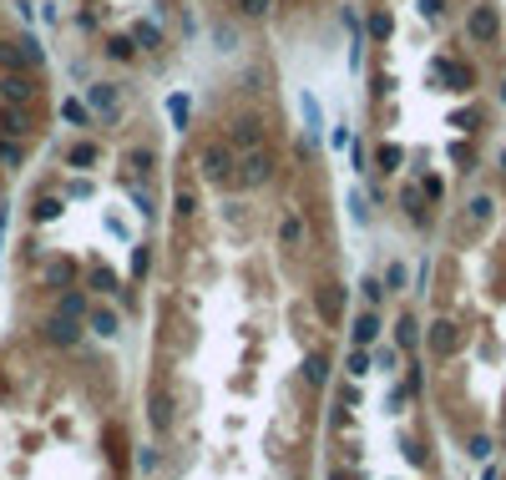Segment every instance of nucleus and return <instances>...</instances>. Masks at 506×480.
<instances>
[{"instance_id":"nucleus-1","label":"nucleus","mask_w":506,"mask_h":480,"mask_svg":"<svg viewBox=\"0 0 506 480\" xmlns=\"http://www.w3.org/2000/svg\"><path fill=\"white\" fill-rule=\"evenodd\" d=\"M198 167H203L208 182H228V177H233V147H228V142H208L198 152Z\"/></svg>"},{"instance_id":"nucleus-2","label":"nucleus","mask_w":506,"mask_h":480,"mask_svg":"<svg viewBox=\"0 0 506 480\" xmlns=\"http://www.w3.org/2000/svg\"><path fill=\"white\" fill-rule=\"evenodd\" d=\"M273 177V157H268V152L263 147H253L248 152V157L238 162V182H248V187H259V182H268Z\"/></svg>"},{"instance_id":"nucleus-3","label":"nucleus","mask_w":506,"mask_h":480,"mask_svg":"<svg viewBox=\"0 0 506 480\" xmlns=\"http://www.w3.org/2000/svg\"><path fill=\"white\" fill-rule=\"evenodd\" d=\"M466 31H471V41H496L501 20H496V10H491V6H476V10H471V20H466Z\"/></svg>"},{"instance_id":"nucleus-4","label":"nucleus","mask_w":506,"mask_h":480,"mask_svg":"<svg viewBox=\"0 0 506 480\" xmlns=\"http://www.w3.org/2000/svg\"><path fill=\"white\" fill-rule=\"evenodd\" d=\"M41 334H46L51 344H76V323L66 314H56V319H46V329H41Z\"/></svg>"},{"instance_id":"nucleus-5","label":"nucleus","mask_w":506,"mask_h":480,"mask_svg":"<svg viewBox=\"0 0 506 480\" xmlns=\"http://www.w3.org/2000/svg\"><path fill=\"white\" fill-rule=\"evenodd\" d=\"M0 96L26 101V96H31V76H0Z\"/></svg>"},{"instance_id":"nucleus-6","label":"nucleus","mask_w":506,"mask_h":480,"mask_svg":"<svg viewBox=\"0 0 506 480\" xmlns=\"http://www.w3.org/2000/svg\"><path fill=\"white\" fill-rule=\"evenodd\" d=\"M233 142H238V147H259V142H263L259 122H238V126H233Z\"/></svg>"},{"instance_id":"nucleus-7","label":"nucleus","mask_w":506,"mask_h":480,"mask_svg":"<svg viewBox=\"0 0 506 480\" xmlns=\"http://www.w3.org/2000/svg\"><path fill=\"white\" fill-rule=\"evenodd\" d=\"M375 334H380L375 314H360V319H354V344H375Z\"/></svg>"},{"instance_id":"nucleus-8","label":"nucleus","mask_w":506,"mask_h":480,"mask_svg":"<svg viewBox=\"0 0 506 480\" xmlns=\"http://www.w3.org/2000/svg\"><path fill=\"white\" fill-rule=\"evenodd\" d=\"M127 162H132L137 177H147V172H152V152H147V147H132V157H127Z\"/></svg>"},{"instance_id":"nucleus-9","label":"nucleus","mask_w":506,"mask_h":480,"mask_svg":"<svg viewBox=\"0 0 506 480\" xmlns=\"http://www.w3.org/2000/svg\"><path fill=\"white\" fill-rule=\"evenodd\" d=\"M92 101L101 106V112H112L117 106V86H92Z\"/></svg>"},{"instance_id":"nucleus-10","label":"nucleus","mask_w":506,"mask_h":480,"mask_svg":"<svg viewBox=\"0 0 506 480\" xmlns=\"http://www.w3.org/2000/svg\"><path fill=\"white\" fill-rule=\"evenodd\" d=\"M395 329H400L395 339H400V344H405V349H410V344H415V329H420V323H415V319L405 314V319H400V323H395Z\"/></svg>"},{"instance_id":"nucleus-11","label":"nucleus","mask_w":506,"mask_h":480,"mask_svg":"<svg viewBox=\"0 0 506 480\" xmlns=\"http://www.w3.org/2000/svg\"><path fill=\"white\" fill-rule=\"evenodd\" d=\"M92 323H96V334H117V314H107V309H96Z\"/></svg>"},{"instance_id":"nucleus-12","label":"nucleus","mask_w":506,"mask_h":480,"mask_svg":"<svg viewBox=\"0 0 506 480\" xmlns=\"http://www.w3.org/2000/svg\"><path fill=\"white\" fill-rule=\"evenodd\" d=\"M66 122H76V126H92V112L81 101H66Z\"/></svg>"},{"instance_id":"nucleus-13","label":"nucleus","mask_w":506,"mask_h":480,"mask_svg":"<svg viewBox=\"0 0 506 480\" xmlns=\"http://www.w3.org/2000/svg\"><path fill=\"white\" fill-rule=\"evenodd\" d=\"M299 238H304V223H299V217H284V243H299Z\"/></svg>"},{"instance_id":"nucleus-14","label":"nucleus","mask_w":506,"mask_h":480,"mask_svg":"<svg viewBox=\"0 0 506 480\" xmlns=\"http://www.w3.org/2000/svg\"><path fill=\"white\" fill-rule=\"evenodd\" d=\"M61 314H66V319L87 314V298H81V293H66V303H61Z\"/></svg>"},{"instance_id":"nucleus-15","label":"nucleus","mask_w":506,"mask_h":480,"mask_svg":"<svg viewBox=\"0 0 506 480\" xmlns=\"http://www.w3.org/2000/svg\"><path fill=\"white\" fill-rule=\"evenodd\" d=\"M349 374H370V359H365V349H354V354H349Z\"/></svg>"},{"instance_id":"nucleus-16","label":"nucleus","mask_w":506,"mask_h":480,"mask_svg":"<svg viewBox=\"0 0 506 480\" xmlns=\"http://www.w3.org/2000/svg\"><path fill=\"white\" fill-rule=\"evenodd\" d=\"M193 208H198V203H193V192H187V187H182V192H178V212L187 217V212H193Z\"/></svg>"},{"instance_id":"nucleus-17","label":"nucleus","mask_w":506,"mask_h":480,"mask_svg":"<svg viewBox=\"0 0 506 480\" xmlns=\"http://www.w3.org/2000/svg\"><path fill=\"white\" fill-rule=\"evenodd\" d=\"M132 203H137V212H152V198H147L142 187H132Z\"/></svg>"},{"instance_id":"nucleus-18","label":"nucleus","mask_w":506,"mask_h":480,"mask_svg":"<svg viewBox=\"0 0 506 480\" xmlns=\"http://www.w3.org/2000/svg\"><path fill=\"white\" fill-rule=\"evenodd\" d=\"M420 15H440V0H420Z\"/></svg>"}]
</instances>
